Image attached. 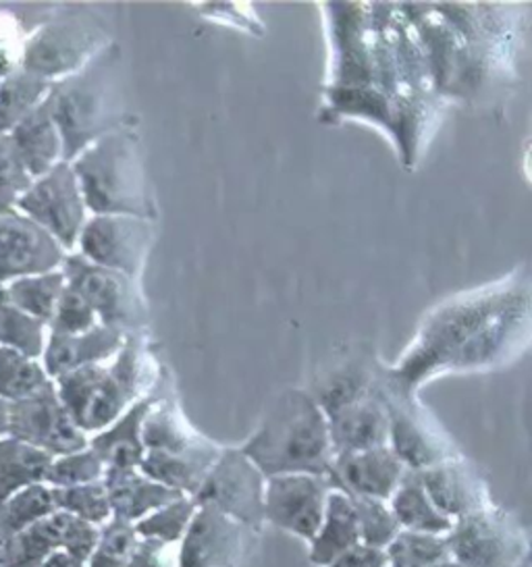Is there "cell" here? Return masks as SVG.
Listing matches in <instances>:
<instances>
[{"instance_id": "cell-1", "label": "cell", "mask_w": 532, "mask_h": 567, "mask_svg": "<svg viewBox=\"0 0 532 567\" xmlns=\"http://www.w3.org/2000/svg\"><path fill=\"white\" fill-rule=\"evenodd\" d=\"M529 293L518 289H489L439 308L424 324L415 350L389 377L401 391H415L416 383L446 367H484L508 346L510 334L526 327ZM501 353V351H499Z\"/></svg>"}, {"instance_id": "cell-2", "label": "cell", "mask_w": 532, "mask_h": 567, "mask_svg": "<svg viewBox=\"0 0 532 567\" xmlns=\"http://www.w3.org/2000/svg\"><path fill=\"white\" fill-rule=\"evenodd\" d=\"M44 101L61 134L65 163L100 137L132 127L119 47L111 42L80 71L52 82Z\"/></svg>"}, {"instance_id": "cell-3", "label": "cell", "mask_w": 532, "mask_h": 567, "mask_svg": "<svg viewBox=\"0 0 532 567\" xmlns=\"http://www.w3.org/2000/svg\"><path fill=\"white\" fill-rule=\"evenodd\" d=\"M161 368L146 333H130L111 360L73 370L52 383L71 420L92 436L146 398L158 381Z\"/></svg>"}, {"instance_id": "cell-4", "label": "cell", "mask_w": 532, "mask_h": 567, "mask_svg": "<svg viewBox=\"0 0 532 567\" xmlns=\"http://www.w3.org/2000/svg\"><path fill=\"white\" fill-rule=\"evenodd\" d=\"M258 472L329 476L332 466L329 422L310 393L283 389L266 405L258 429L239 447Z\"/></svg>"}, {"instance_id": "cell-5", "label": "cell", "mask_w": 532, "mask_h": 567, "mask_svg": "<svg viewBox=\"0 0 532 567\" xmlns=\"http://www.w3.org/2000/svg\"><path fill=\"white\" fill-rule=\"evenodd\" d=\"M90 215L156 220L140 137L133 127L100 137L71 161Z\"/></svg>"}, {"instance_id": "cell-6", "label": "cell", "mask_w": 532, "mask_h": 567, "mask_svg": "<svg viewBox=\"0 0 532 567\" xmlns=\"http://www.w3.org/2000/svg\"><path fill=\"white\" fill-rule=\"evenodd\" d=\"M109 44V25L96 9L54 7L49 19L21 44L17 65L52 84L80 71Z\"/></svg>"}, {"instance_id": "cell-7", "label": "cell", "mask_w": 532, "mask_h": 567, "mask_svg": "<svg viewBox=\"0 0 532 567\" xmlns=\"http://www.w3.org/2000/svg\"><path fill=\"white\" fill-rule=\"evenodd\" d=\"M61 272L66 287L94 310L100 324L125 334L144 333L150 312L140 281L92 265L78 251L66 254Z\"/></svg>"}, {"instance_id": "cell-8", "label": "cell", "mask_w": 532, "mask_h": 567, "mask_svg": "<svg viewBox=\"0 0 532 567\" xmlns=\"http://www.w3.org/2000/svg\"><path fill=\"white\" fill-rule=\"evenodd\" d=\"M449 555L462 567H518L526 561V538L512 517L481 509L453 522L446 536Z\"/></svg>"}, {"instance_id": "cell-9", "label": "cell", "mask_w": 532, "mask_h": 567, "mask_svg": "<svg viewBox=\"0 0 532 567\" xmlns=\"http://www.w3.org/2000/svg\"><path fill=\"white\" fill-rule=\"evenodd\" d=\"M156 239L154 220L123 215H90L75 250L102 268L142 281L150 250Z\"/></svg>"}, {"instance_id": "cell-10", "label": "cell", "mask_w": 532, "mask_h": 567, "mask_svg": "<svg viewBox=\"0 0 532 567\" xmlns=\"http://www.w3.org/2000/svg\"><path fill=\"white\" fill-rule=\"evenodd\" d=\"M16 210L49 231L66 254L75 251L83 225L90 217L75 173L65 161L33 179L17 202Z\"/></svg>"}, {"instance_id": "cell-11", "label": "cell", "mask_w": 532, "mask_h": 567, "mask_svg": "<svg viewBox=\"0 0 532 567\" xmlns=\"http://www.w3.org/2000/svg\"><path fill=\"white\" fill-rule=\"evenodd\" d=\"M265 483L242 451L223 450L192 499L198 507H213L248 528H258L265 522Z\"/></svg>"}, {"instance_id": "cell-12", "label": "cell", "mask_w": 532, "mask_h": 567, "mask_svg": "<svg viewBox=\"0 0 532 567\" xmlns=\"http://www.w3.org/2000/svg\"><path fill=\"white\" fill-rule=\"evenodd\" d=\"M382 398L389 416L387 447L412 472H422L451 460V445L432 417L416 408L410 393L401 391L389 372L382 377Z\"/></svg>"}, {"instance_id": "cell-13", "label": "cell", "mask_w": 532, "mask_h": 567, "mask_svg": "<svg viewBox=\"0 0 532 567\" xmlns=\"http://www.w3.org/2000/svg\"><path fill=\"white\" fill-rule=\"evenodd\" d=\"M99 549V528L69 516L65 512H54L40 519L30 528L2 538L0 543V567H42L52 553L65 550L83 564Z\"/></svg>"}, {"instance_id": "cell-14", "label": "cell", "mask_w": 532, "mask_h": 567, "mask_svg": "<svg viewBox=\"0 0 532 567\" xmlns=\"http://www.w3.org/2000/svg\"><path fill=\"white\" fill-rule=\"evenodd\" d=\"M9 436L52 457L85 450L90 441L69 416L52 381L30 398L9 405Z\"/></svg>"}, {"instance_id": "cell-15", "label": "cell", "mask_w": 532, "mask_h": 567, "mask_svg": "<svg viewBox=\"0 0 532 567\" xmlns=\"http://www.w3.org/2000/svg\"><path fill=\"white\" fill-rule=\"evenodd\" d=\"M331 483L315 474H282L265 483V519L273 526L313 540L325 516Z\"/></svg>"}, {"instance_id": "cell-16", "label": "cell", "mask_w": 532, "mask_h": 567, "mask_svg": "<svg viewBox=\"0 0 532 567\" xmlns=\"http://www.w3.org/2000/svg\"><path fill=\"white\" fill-rule=\"evenodd\" d=\"M66 251L32 218L11 210L0 215V285L61 270Z\"/></svg>"}, {"instance_id": "cell-17", "label": "cell", "mask_w": 532, "mask_h": 567, "mask_svg": "<svg viewBox=\"0 0 532 567\" xmlns=\"http://www.w3.org/2000/svg\"><path fill=\"white\" fill-rule=\"evenodd\" d=\"M246 528L213 507H200L183 534L177 567L239 566L246 553Z\"/></svg>"}, {"instance_id": "cell-18", "label": "cell", "mask_w": 532, "mask_h": 567, "mask_svg": "<svg viewBox=\"0 0 532 567\" xmlns=\"http://www.w3.org/2000/svg\"><path fill=\"white\" fill-rule=\"evenodd\" d=\"M381 377L382 368L366 348L344 351L341 355L332 358L327 367L316 370L308 393L323 414L331 416L349 403L370 395Z\"/></svg>"}, {"instance_id": "cell-19", "label": "cell", "mask_w": 532, "mask_h": 567, "mask_svg": "<svg viewBox=\"0 0 532 567\" xmlns=\"http://www.w3.org/2000/svg\"><path fill=\"white\" fill-rule=\"evenodd\" d=\"M406 472L408 467L385 445L375 450L335 455L327 478L331 488L344 491L349 497L389 501Z\"/></svg>"}, {"instance_id": "cell-20", "label": "cell", "mask_w": 532, "mask_h": 567, "mask_svg": "<svg viewBox=\"0 0 532 567\" xmlns=\"http://www.w3.org/2000/svg\"><path fill=\"white\" fill-rule=\"evenodd\" d=\"M422 488L432 505L449 519L464 517L489 507L487 484L474 467L462 460H446L418 472Z\"/></svg>"}, {"instance_id": "cell-21", "label": "cell", "mask_w": 532, "mask_h": 567, "mask_svg": "<svg viewBox=\"0 0 532 567\" xmlns=\"http://www.w3.org/2000/svg\"><path fill=\"white\" fill-rule=\"evenodd\" d=\"M385 377V372H382ZM382 377L377 389L362 400L337 410L329 422L332 455L385 447L389 439V416L382 398Z\"/></svg>"}, {"instance_id": "cell-22", "label": "cell", "mask_w": 532, "mask_h": 567, "mask_svg": "<svg viewBox=\"0 0 532 567\" xmlns=\"http://www.w3.org/2000/svg\"><path fill=\"white\" fill-rule=\"evenodd\" d=\"M123 341L125 333L104 324L82 334L49 333L40 362L50 381H57L73 370L111 360Z\"/></svg>"}, {"instance_id": "cell-23", "label": "cell", "mask_w": 532, "mask_h": 567, "mask_svg": "<svg viewBox=\"0 0 532 567\" xmlns=\"http://www.w3.org/2000/svg\"><path fill=\"white\" fill-rule=\"evenodd\" d=\"M221 451L223 450L216 443L204 436L196 445L177 453L146 451L137 470L154 483L194 497L204 478L208 476L211 467L215 466Z\"/></svg>"}, {"instance_id": "cell-24", "label": "cell", "mask_w": 532, "mask_h": 567, "mask_svg": "<svg viewBox=\"0 0 532 567\" xmlns=\"http://www.w3.org/2000/svg\"><path fill=\"white\" fill-rule=\"evenodd\" d=\"M156 395H158V381L152 386L146 398L135 401L132 408L123 416L116 417L109 429L90 436L88 447L99 455L104 467H115V470L140 467L146 453L142 443V424Z\"/></svg>"}, {"instance_id": "cell-25", "label": "cell", "mask_w": 532, "mask_h": 567, "mask_svg": "<svg viewBox=\"0 0 532 567\" xmlns=\"http://www.w3.org/2000/svg\"><path fill=\"white\" fill-rule=\"evenodd\" d=\"M113 516L125 522H140L166 503L180 499L182 493L146 478L140 470L106 467L102 476Z\"/></svg>"}, {"instance_id": "cell-26", "label": "cell", "mask_w": 532, "mask_h": 567, "mask_svg": "<svg viewBox=\"0 0 532 567\" xmlns=\"http://www.w3.org/2000/svg\"><path fill=\"white\" fill-rule=\"evenodd\" d=\"M7 135L16 148L21 165L30 173L32 179L42 177L63 161V142L52 121L47 101L38 109H33L32 113Z\"/></svg>"}, {"instance_id": "cell-27", "label": "cell", "mask_w": 532, "mask_h": 567, "mask_svg": "<svg viewBox=\"0 0 532 567\" xmlns=\"http://www.w3.org/2000/svg\"><path fill=\"white\" fill-rule=\"evenodd\" d=\"M358 543L360 533L351 499L344 491L331 488L320 528L310 540V561L315 566L327 567Z\"/></svg>"}, {"instance_id": "cell-28", "label": "cell", "mask_w": 532, "mask_h": 567, "mask_svg": "<svg viewBox=\"0 0 532 567\" xmlns=\"http://www.w3.org/2000/svg\"><path fill=\"white\" fill-rule=\"evenodd\" d=\"M391 514L398 519L399 528L406 533L446 536L453 526V519L443 516L429 499L427 491L418 478V472L408 470L396 493L389 497Z\"/></svg>"}, {"instance_id": "cell-29", "label": "cell", "mask_w": 532, "mask_h": 567, "mask_svg": "<svg viewBox=\"0 0 532 567\" xmlns=\"http://www.w3.org/2000/svg\"><path fill=\"white\" fill-rule=\"evenodd\" d=\"M52 455L25 445L13 436L0 439V503L19 491L47 481Z\"/></svg>"}, {"instance_id": "cell-30", "label": "cell", "mask_w": 532, "mask_h": 567, "mask_svg": "<svg viewBox=\"0 0 532 567\" xmlns=\"http://www.w3.org/2000/svg\"><path fill=\"white\" fill-rule=\"evenodd\" d=\"M50 82L19 68L11 69L0 80V134H11L17 125L38 109L47 94Z\"/></svg>"}, {"instance_id": "cell-31", "label": "cell", "mask_w": 532, "mask_h": 567, "mask_svg": "<svg viewBox=\"0 0 532 567\" xmlns=\"http://www.w3.org/2000/svg\"><path fill=\"white\" fill-rule=\"evenodd\" d=\"M65 289V277L61 270H52L44 275L21 277L11 284L0 285V291L21 312L35 318L49 327L54 315L57 301Z\"/></svg>"}, {"instance_id": "cell-32", "label": "cell", "mask_w": 532, "mask_h": 567, "mask_svg": "<svg viewBox=\"0 0 532 567\" xmlns=\"http://www.w3.org/2000/svg\"><path fill=\"white\" fill-rule=\"evenodd\" d=\"M57 512L49 484H32L0 503V534L9 538Z\"/></svg>"}, {"instance_id": "cell-33", "label": "cell", "mask_w": 532, "mask_h": 567, "mask_svg": "<svg viewBox=\"0 0 532 567\" xmlns=\"http://www.w3.org/2000/svg\"><path fill=\"white\" fill-rule=\"evenodd\" d=\"M49 327L21 312L0 291V348L19 351L32 360L44 353Z\"/></svg>"}, {"instance_id": "cell-34", "label": "cell", "mask_w": 532, "mask_h": 567, "mask_svg": "<svg viewBox=\"0 0 532 567\" xmlns=\"http://www.w3.org/2000/svg\"><path fill=\"white\" fill-rule=\"evenodd\" d=\"M385 553L389 567H462L451 559L443 536L401 530Z\"/></svg>"}, {"instance_id": "cell-35", "label": "cell", "mask_w": 532, "mask_h": 567, "mask_svg": "<svg viewBox=\"0 0 532 567\" xmlns=\"http://www.w3.org/2000/svg\"><path fill=\"white\" fill-rule=\"evenodd\" d=\"M50 383L42 362L9 348H0V400H25Z\"/></svg>"}, {"instance_id": "cell-36", "label": "cell", "mask_w": 532, "mask_h": 567, "mask_svg": "<svg viewBox=\"0 0 532 567\" xmlns=\"http://www.w3.org/2000/svg\"><path fill=\"white\" fill-rule=\"evenodd\" d=\"M52 497H54L57 512H65L69 516L80 517L96 528L113 517L109 495L104 491L102 481L82 484V486H69V488H52Z\"/></svg>"}, {"instance_id": "cell-37", "label": "cell", "mask_w": 532, "mask_h": 567, "mask_svg": "<svg viewBox=\"0 0 532 567\" xmlns=\"http://www.w3.org/2000/svg\"><path fill=\"white\" fill-rule=\"evenodd\" d=\"M196 509H198V505L194 503V499L183 495L180 499L171 501L161 509L140 519L133 528L140 538H154V540L171 545V543L182 540Z\"/></svg>"}, {"instance_id": "cell-38", "label": "cell", "mask_w": 532, "mask_h": 567, "mask_svg": "<svg viewBox=\"0 0 532 567\" xmlns=\"http://www.w3.org/2000/svg\"><path fill=\"white\" fill-rule=\"evenodd\" d=\"M349 499L356 512L360 543L375 549H387L393 543V538L401 533L398 519L391 514V507L387 505V501L372 499V497H349Z\"/></svg>"}, {"instance_id": "cell-39", "label": "cell", "mask_w": 532, "mask_h": 567, "mask_svg": "<svg viewBox=\"0 0 532 567\" xmlns=\"http://www.w3.org/2000/svg\"><path fill=\"white\" fill-rule=\"evenodd\" d=\"M104 464L99 455L90 447L69 455L54 457L47 474L44 483L52 488H69V486H82V484L100 483L104 476Z\"/></svg>"}, {"instance_id": "cell-40", "label": "cell", "mask_w": 532, "mask_h": 567, "mask_svg": "<svg viewBox=\"0 0 532 567\" xmlns=\"http://www.w3.org/2000/svg\"><path fill=\"white\" fill-rule=\"evenodd\" d=\"M32 182L30 173L21 165L9 135L0 134V215L16 210L17 202Z\"/></svg>"}, {"instance_id": "cell-41", "label": "cell", "mask_w": 532, "mask_h": 567, "mask_svg": "<svg viewBox=\"0 0 532 567\" xmlns=\"http://www.w3.org/2000/svg\"><path fill=\"white\" fill-rule=\"evenodd\" d=\"M99 318L85 301L65 285L50 318L49 333L82 334L99 327Z\"/></svg>"}, {"instance_id": "cell-42", "label": "cell", "mask_w": 532, "mask_h": 567, "mask_svg": "<svg viewBox=\"0 0 532 567\" xmlns=\"http://www.w3.org/2000/svg\"><path fill=\"white\" fill-rule=\"evenodd\" d=\"M137 540L140 536L135 533L132 522L113 516L99 528V549L96 550L116 559H127Z\"/></svg>"}, {"instance_id": "cell-43", "label": "cell", "mask_w": 532, "mask_h": 567, "mask_svg": "<svg viewBox=\"0 0 532 567\" xmlns=\"http://www.w3.org/2000/svg\"><path fill=\"white\" fill-rule=\"evenodd\" d=\"M123 567H173L168 545L154 538H140Z\"/></svg>"}, {"instance_id": "cell-44", "label": "cell", "mask_w": 532, "mask_h": 567, "mask_svg": "<svg viewBox=\"0 0 532 567\" xmlns=\"http://www.w3.org/2000/svg\"><path fill=\"white\" fill-rule=\"evenodd\" d=\"M327 567H389V559L385 549H375L358 543Z\"/></svg>"}, {"instance_id": "cell-45", "label": "cell", "mask_w": 532, "mask_h": 567, "mask_svg": "<svg viewBox=\"0 0 532 567\" xmlns=\"http://www.w3.org/2000/svg\"><path fill=\"white\" fill-rule=\"evenodd\" d=\"M42 567H88V564L75 559L73 555H69L65 550H57L42 564Z\"/></svg>"}, {"instance_id": "cell-46", "label": "cell", "mask_w": 532, "mask_h": 567, "mask_svg": "<svg viewBox=\"0 0 532 567\" xmlns=\"http://www.w3.org/2000/svg\"><path fill=\"white\" fill-rule=\"evenodd\" d=\"M123 564H125V559H116V557H111V555H104V553L96 550L90 557L88 567H123Z\"/></svg>"}, {"instance_id": "cell-47", "label": "cell", "mask_w": 532, "mask_h": 567, "mask_svg": "<svg viewBox=\"0 0 532 567\" xmlns=\"http://www.w3.org/2000/svg\"><path fill=\"white\" fill-rule=\"evenodd\" d=\"M17 56H19L17 52L0 49V80H2L11 69L17 68Z\"/></svg>"}, {"instance_id": "cell-48", "label": "cell", "mask_w": 532, "mask_h": 567, "mask_svg": "<svg viewBox=\"0 0 532 567\" xmlns=\"http://www.w3.org/2000/svg\"><path fill=\"white\" fill-rule=\"evenodd\" d=\"M9 401L0 400V439L9 436Z\"/></svg>"}]
</instances>
